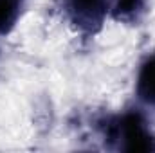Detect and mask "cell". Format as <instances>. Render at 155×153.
Returning <instances> with one entry per match:
<instances>
[{"label":"cell","instance_id":"6da1fadb","mask_svg":"<svg viewBox=\"0 0 155 153\" xmlns=\"http://www.w3.org/2000/svg\"><path fill=\"white\" fill-rule=\"evenodd\" d=\"M117 133L126 151H155V137L148 132L141 115L126 114L117 126Z\"/></svg>","mask_w":155,"mask_h":153},{"label":"cell","instance_id":"7a4b0ae2","mask_svg":"<svg viewBox=\"0 0 155 153\" xmlns=\"http://www.w3.org/2000/svg\"><path fill=\"white\" fill-rule=\"evenodd\" d=\"M137 94L144 103L155 105V56L144 61V65L141 67L137 79Z\"/></svg>","mask_w":155,"mask_h":153},{"label":"cell","instance_id":"3957f363","mask_svg":"<svg viewBox=\"0 0 155 153\" xmlns=\"http://www.w3.org/2000/svg\"><path fill=\"white\" fill-rule=\"evenodd\" d=\"M78 18L87 24H97L105 13V0H71Z\"/></svg>","mask_w":155,"mask_h":153},{"label":"cell","instance_id":"277c9868","mask_svg":"<svg viewBox=\"0 0 155 153\" xmlns=\"http://www.w3.org/2000/svg\"><path fill=\"white\" fill-rule=\"evenodd\" d=\"M18 16L16 0H0V33L11 31Z\"/></svg>","mask_w":155,"mask_h":153},{"label":"cell","instance_id":"5b68a950","mask_svg":"<svg viewBox=\"0 0 155 153\" xmlns=\"http://www.w3.org/2000/svg\"><path fill=\"white\" fill-rule=\"evenodd\" d=\"M143 2L144 0H117L116 9H114V16L121 18V20L134 18L143 9Z\"/></svg>","mask_w":155,"mask_h":153}]
</instances>
